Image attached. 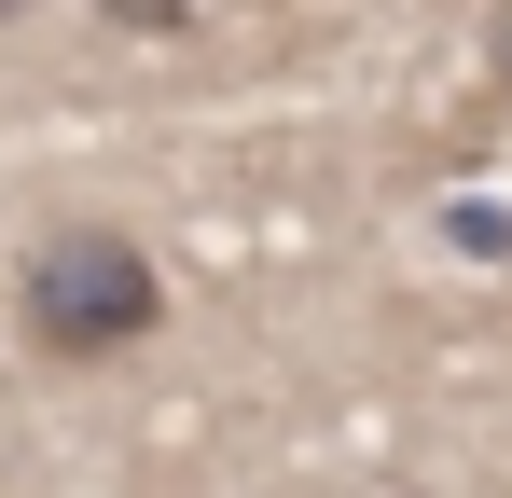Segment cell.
Segmentation results:
<instances>
[{
  "label": "cell",
  "instance_id": "277c9868",
  "mask_svg": "<svg viewBox=\"0 0 512 498\" xmlns=\"http://www.w3.org/2000/svg\"><path fill=\"white\" fill-rule=\"evenodd\" d=\"M0 14H14V0H0Z\"/></svg>",
  "mask_w": 512,
  "mask_h": 498
},
{
  "label": "cell",
  "instance_id": "7a4b0ae2",
  "mask_svg": "<svg viewBox=\"0 0 512 498\" xmlns=\"http://www.w3.org/2000/svg\"><path fill=\"white\" fill-rule=\"evenodd\" d=\"M97 14H111V28H180L194 0H97Z\"/></svg>",
  "mask_w": 512,
  "mask_h": 498
},
{
  "label": "cell",
  "instance_id": "3957f363",
  "mask_svg": "<svg viewBox=\"0 0 512 498\" xmlns=\"http://www.w3.org/2000/svg\"><path fill=\"white\" fill-rule=\"evenodd\" d=\"M485 70L512 83V0H485Z\"/></svg>",
  "mask_w": 512,
  "mask_h": 498
},
{
  "label": "cell",
  "instance_id": "6da1fadb",
  "mask_svg": "<svg viewBox=\"0 0 512 498\" xmlns=\"http://www.w3.org/2000/svg\"><path fill=\"white\" fill-rule=\"evenodd\" d=\"M153 319H167V277H153V249L125 236V222H42V236H28V263H14L28 360L97 374V360H125Z\"/></svg>",
  "mask_w": 512,
  "mask_h": 498
}]
</instances>
